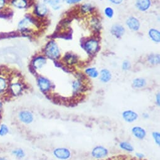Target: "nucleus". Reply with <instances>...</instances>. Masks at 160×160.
Segmentation results:
<instances>
[{
    "label": "nucleus",
    "mask_w": 160,
    "mask_h": 160,
    "mask_svg": "<svg viewBox=\"0 0 160 160\" xmlns=\"http://www.w3.org/2000/svg\"><path fill=\"white\" fill-rule=\"evenodd\" d=\"M53 154L55 157L60 160H67L70 158L72 152L67 147H59L55 148L53 151Z\"/></svg>",
    "instance_id": "obj_10"
},
{
    "label": "nucleus",
    "mask_w": 160,
    "mask_h": 160,
    "mask_svg": "<svg viewBox=\"0 0 160 160\" xmlns=\"http://www.w3.org/2000/svg\"><path fill=\"white\" fill-rule=\"evenodd\" d=\"M11 154L13 157L17 158V159H23L26 157V153L23 149L21 147H17L12 149L11 151Z\"/></svg>",
    "instance_id": "obj_21"
},
{
    "label": "nucleus",
    "mask_w": 160,
    "mask_h": 160,
    "mask_svg": "<svg viewBox=\"0 0 160 160\" xmlns=\"http://www.w3.org/2000/svg\"><path fill=\"white\" fill-rule=\"evenodd\" d=\"M10 132V129L8 124L0 122V137H5Z\"/></svg>",
    "instance_id": "obj_25"
},
{
    "label": "nucleus",
    "mask_w": 160,
    "mask_h": 160,
    "mask_svg": "<svg viewBox=\"0 0 160 160\" xmlns=\"http://www.w3.org/2000/svg\"><path fill=\"white\" fill-rule=\"evenodd\" d=\"M66 2L68 3V4H75V3H78L81 1H82V0H65Z\"/></svg>",
    "instance_id": "obj_36"
},
{
    "label": "nucleus",
    "mask_w": 160,
    "mask_h": 160,
    "mask_svg": "<svg viewBox=\"0 0 160 160\" xmlns=\"http://www.w3.org/2000/svg\"><path fill=\"white\" fill-rule=\"evenodd\" d=\"M155 102H156V104L158 107L160 106V94L159 93H158L156 95V97H155Z\"/></svg>",
    "instance_id": "obj_34"
},
{
    "label": "nucleus",
    "mask_w": 160,
    "mask_h": 160,
    "mask_svg": "<svg viewBox=\"0 0 160 160\" xmlns=\"http://www.w3.org/2000/svg\"><path fill=\"white\" fill-rule=\"evenodd\" d=\"M111 32L114 36L117 38H120L124 35L125 32V29L123 26L119 24H114L112 27Z\"/></svg>",
    "instance_id": "obj_16"
},
{
    "label": "nucleus",
    "mask_w": 160,
    "mask_h": 160,
    "mask_svg": "<svg viewBox=\"0 0 160 160\" xmlns=\"http://www.w3.org/2000/svg\"><path fill=\"white\" fill-rule=\"evenodd\" d=\"M100 79L103 83H108L111 81L112 78V74L109 71V70L107 69H103L101 71L100 74Z\"/></svg>",
    "instance_id": "obj_20"
},
{
    "label": "nucleus",
    "mask_w": 160,
    "mask_h": 160,
    "mask_svg": "<svg viewBox=\"0 0 160 160\" xmlns=\"http://www.w3.org/2000/svg\"><path fill=\"white\" fill-rule=\"evenodd\" d=\"M104 13L106 17H108L109 19H111L114 16V10L111 7H107L104 10Z\"/></svg>",
    "instance_id": "obj_32"
},
{
    "label": "nucleus",
    "mask_w": 160,
    "mask_h": 160,
    "mask_svg": "<svg viewBox=\"0 0 160 160\" xmlns=\"http://www.w3.org/2000/svg\"><path fill=\"white\" fill-rule=\"evenodd\" d=\"M36 82L40 91L46 95H48L52 90L53 85L49 79L41 74L36 75Z\"/></svg>",
    "instance_id": "obj_4"
},
{
    "label": "nucleus",
    "mask_w": 160,
    "mask_h": 160,
    "mask_svg": "<svg viewBox=\"0 0 160 160\" xmlns=\"http://www.w3.org/2000/svg\"><path fill=\"white\" fill-rule=\"evenodd\" d=\"M136 156L139 159H143L144 158V154L141 152H136Z\"/></svg>",
    "instance_id": "obj_35"
},
{
    "label": "nucleus",
    "mask_w": 160,
    "mask_h": 160,
    "mask_svg": "<svg viewBox=\"0 0 160 160\" xmlns=\"http://www.w3.org/2000/svg\"><path fill=\"white\" fill-rule=\"evenodd\" d=\"M47 63V58L43 54L35 56L30 62V67L33 72L37 74V71L43 69Z\"/></svg>",
    "instance_id": "obj_6"
},
{
    "label": "nucleus",
    "mask_w": 160,
    "mask_h": 160,
    "mask_svg": "<svg viewBox=\"0 0 160 160\" xmlns=\"http://www.w3.org/2000/svg\"><path fill=\"white\" fill-rule=\"evenodd\" d=\"M119 147L121 149L127 152H133L134 148L132 145L128 141H122L119 143Z\"/></svg>",
    "instance_id": "obj_27"
},
{
    "label": "nucleus",
    "mask_w": 160,
    "mask_h": 160,
    "mask_svg": "<svg viewBox=\"0 0 160 160\" xmlns=\"http://www.w3.org/2000/svg\"><path fill=\"white\" fill-rule=\"evenodd\" d=\"M128 27L133 31H138L140 28V23L139 20L133 17H129L126 22Z\"/></svg>",
    "instance_id": "obj_17"
},
{
    "label": "nucleus",
    "mask_w": 160,
    "mask_h": 160,
    "mask_svg": "<svg viewBox=\"0 0 160 160\" xmlns=\"http://www.w3.org/2000/svg\"><path fill=\"white\" fill-rule=\"evenodd\" d=\"M18 121L24 125H30L34 122L35 116L33 113L27 109L20 110L17 114Z\"/></svg>",
    "instance_id": "obj_8"
},
{
    "label": "nucleus",
    "mask_w": 160,
    "mask_h": 160,
    "mask_svg": "<svg viewBox=\"0 0 160 160\" xmlns=\"http://www.w3.org/2000/svg\"><path fill=\"white\" fill-rule=\"evenodd\" d=\"M89 25L95 32H99L101 29V23L97 17H92L89 20Z\"/></svg>",
    "instance_id": "obj_19"
},
{
    "label": "nucleus",
    "mask_w": 160,
    "mask_h": 160,
    "mask_svg": "<svg viewBox=\"0 0 160 160\" xmlns=\"http://www.w3.org/2000/svg\"><path fill=\"white\" fill-rule=\"evenodd\" d=\"M48 13V8L43 2L35 3L33 7L32 15L38 20L44 19Z\"/></svg>",
    "instance_id": "obj_7"
},
{
    "label": "nucleus",
    "mask_w": 160,
    "mask_h": 160,
    "mask_svg": "<svg viewBox=\"0 0 160 160\" xmlns=\"http://www.w3.org/2000/svg\"><path fill=\"white\" fill-rule=\"evenodd\" d=\"M122 117L125 122L128 123H132L138 120L139 115L134 110H126L122 113Z\"/></svg>",
    "instance_id": "obj_13"
},
{
    "label": "nucleus",
    "mask_w": 160,
    "mask_h": 160,
    "mask_svg": "<svg viewBox=\"0 0 160 160\" xmlns=\"http://www.w3.org/2000/svg\"><path fill=\"white\" fill-rule=\"evenodd\" d=\"M3 107H4L3 102L2 100L0 99V114H2V115L3 112Z\"/></svg>",
    "instance_id": "obj_37"
},
{
    "label": "nucleus",
    "mask_w": 160,
    "mask_h": 160,
    "mask_svg": "<svg viewBox=\"0 0 160 160\" xmlns=\"http://www.w3.org/2000/svg\"><path fill=\"white\" fill-rule=\"evenodd\" d=\"M32 0H9V7L23 10L32 6Z\"/></svg>",
    "instance_id": "obj_9"
},
{
    "label": "nucleus",
    "mask_w": 160,
    "mask_h": 160,
    "mask_svg": "<svg viewBox=\"0 0 160 160\" xmlns=\"http://www.w3.org/2000/svg\"><path fill=\"white\" fill-rule=\"evenodd\" d=\"M136 6L139 11L145 12L149 8L151 1L150 0H136Z\"/></svg>",
    "instance_id": "obj_18"
},
{
    "label": "nucleus",
    "mask_w": 160,
    "mask_h": 160,
    "mask_svg": "<svg viewBox=\"0 0 160 160\" xmlns=\"http://www.w3.org/2000/svg\"><path fill=\"white\" fill-rule=\"evenodd\" d=\"M9 8V0H0V13L6 12Z\"/></svg>",
    "instance_id": "obj_30"
},
{
    "label": "nucleus",
    "mask_w": 160,
    "mask_h": 160,
    "mask_svg": "<svg viewBox=\"0 0 160 160\" xmlns=\"http://www.w3.org/2000/svg\"><path fill=\"white\" fill-rule=\"evenodd\" d=\"M131 132L134 137L139 140L144 139L147 135L146 131L143 127L138 125L134 126L131 129Z\"/></svg>",
    "instance_id": "obj_14"
},
{
    "label": "nucleus",
    "mask_w": 160,
    "mask_h": 160,
    "mask_svg": "<svg viewBox=\"0 0 160 160\" xmlns=\"http://www.w3.org/2000/svg\"><path fill=\"white\" fill-rule=\"evenodd\" d=\"M43 55L48 59L56 60L60 58V52L58 45L54 40L48 41L43 50Z\"/></svg>",
    "instance_id": "obj_3"
},
{
    "label": "nucleus",
    "mask_w": 160,
    "mask_h": 160,
    "mask_svg": "<svg viewBox=\"0 0 160 160\" xmlns=\"http://www.w3.org/2000/svg\"><path fill=\"white\" fill-rule=\"evenodd\" d=\"M40 20L32 15L27 14L17 24V31L25 36L32 35L36 29L40 27Z\"/></svg>",
    "instance_id": "obj_2"
},
{
    "label": "nucleus",
    "mask_w": 160,
    "mask_h": 160,
    "mask_svg": "<svg viewBox=\"0 0 160 160\" xmlns=\"http://www.w3.org/2000/svg\"><path fill=\"white\" fill-rule=\"evenodd\" d=\"M149 36L151 40L155 42H160V32L154 29H151L149 31Z\"/></svg>",
    "instance_id": "obj_24"
},
{
    "label": "nucleus",
    "mask_w": 160,
    "mask_h": 160,
    "mask_svg": "<svg viewBox=\"0 0 160 160\" xmlns=\"http://www.w3.org/2000/svg\"><path fill=\"white\" fill-rule=\"evenodd\" d=\"M43 2L46 5L50 6L53 10H58L60 8L61 0H43Z\"/></svg>",
    "instance_id": "obj_23"
},
{
    "label": "nucleus",
    "mask_w": 160,
    "mask_h": 160,
    "mask_svg": "<svg viewBox=\"0 0 160 160\" xmlns=\"http://www.w3.org/2000/svg\"><path fill=\"white\" fill-rule=\"evenodd\" d=\"M1 119H2V114H0V122H1Z\"/></svg>",
    "instance_id": "obj_41"
},
{
    "label": "nucleus",
    "mask_w": 160,
    "mask_h": 160,
    "mask_svg": "<svg viewBox=\"0 0 160 160\" xmlns=\"http://www.w3.org/2000/svg\"><path fill=\"white\" fill-rule=\"evenodd\" d=\"M26 89L27 85L22 76L17 73H11L9 79L7 97L10 98H18L24 93Z\"/></svg>",
    "instance_id": "obj_1"
},
{
    "label": "nucleus",
    "mask_w": 160,
    "mask_h": 160,
    "mask_svg": "<svg viewBox=\"0 0 160 160\" xmlns=\"http://www.w3.org/2000/svg\"><path fill=\"white\" fill-rule=\"evenodd\" d=\"M0 160H10L7 157L3 156V155H0Z\"/></svg>",
    "instance_id": "obj_40"
},
{
    "label": "nucleus",
    "mask_w": 160,
    "mask_h": 160,
    "mask_svg": "<svg viewBox=\"0 0 160 160\" xmlns=\"http://www.w3.org/2000/svg\"><path fill=\"white\" fill-rule=\"evenodd\" d=\"M10 74L6 69H0V97L7 96Z\"/></svg>",
    "instance_id": "obj_5"
},
{
    "label": "nucleus",
    "mask_w": 160,
    "mask_h": 160,
    "mask_svg": "<svg viewBox=\"0 0 160 160\" xmlns=\"http://www.w3.org/2000/svg\"><path fill=\"white\" fill-rule=\"evenodd\" d=\"M131 68V64L129 61H125L122 64V69L124 71H128Z\"/></svg>",
    "instance_id": "obj_33"
},
{
    "label": "nucleus",
    "mask_w": 160,
    "mask_h": 160,
    "mask_svg": "<svg viewBox=\"0 0 160 160\" xmlns=\"http://www.w3.org/2000/svg\"><path fill=\"white\" fill-rule=\"evenodd\" d=\"M63 62L67 66H73L78 62L77 56L72 53H67L62 59Z\"/></svg>",
    "instance_id": "obj_15"
},
{
    "label": "nucleus",
    "mask_w": 160,
    "mask_h": 160,
    "mask_svg": "<svg viewBox=\"0 0 160 160\" xmlns=\"http://www.w3.org/2000/svg\"><path fill=\"white\" fill-rule=\"evenodd\" d=\"M159 56L154 54L150 55L148 58V62L152 65H158L159 63Z\"/></svg>",
    "instance_id": "obj_29"
},
{
    "label": "nucleus",
    "mask_w": 160,
    "mask_h": 160,
    "mask_svg": "<svg viewBox=\"0 0 160 160\" xmlns=\"http://www.w3.org/2000/svg\"><path fill=\"white\" fill-rule=\"evenodd\" d=\"M108 154V149L103 146H96L91 151V156L98 160L105 158Z\"/></svg>",
    "instance_id": "obj_11"
},
{
    "label": "nucleus",
    "mask_w": 160,
    "mask_h": 160,
    "mask_svg": "<svg viewBox=\"0 0 160 160\" xmlns=\"http://www.w3.org/2000/svg\"><path fill=\"white\" fill-rule=\"evenodd\" d=\"M86 76L91 78H96L99 76V72L95 67H88L85 70Z\"/></svg>",
    "instance_id": "obj_26"
},
{
    "label": "nucleus",
    "mask_w": 160,
    "mask_h": 160,
    "mask_svg": "<svg viewBox=\"0 0 160 160\" xmlns=\"http://www.w3.org/2000/svg\"><path fill=\"white\" fill-rule=\"evenodd\" d=\"M152 137L155 144L158 146H160V132L158 131L152 132Z\"/></svg>",
    "instance_id": "obj_31"
},
{
    "label": "nucleus",
    "mask_w": 160,
    "mask_h": 160,
    "mask_svg": "<svg viewBox=\"0 0 160 160\" xmlns=\"http://www.w3.org/2000/svg\"><path fill=\"white\" fill-rule=\"evenodd\" d=\"M146 81L144 78L142 77H137L133 79L132 81V87L134 88L140 89L145 87L146 86Z\"/></svg>",
    "instance_id": "obj_22"
},
{
    "label": "nucleus",
    "mask_w": 160,
    "mask_h": 160,
    "mask_svg": "<svg viewBox=\"0 0 160 160\" xmlns=\"http://www.w3.org/2000/svg\"><path fill=\"white\" fill-rule=\"evenodd\" d=\"M110 2H111L112 3L116 4V5H119L121 4L123 0H109Z\"/></svg>",
    "instance_id": "obj_38"
},
{
    "label": "nucleus",
    "mask_w": 160,
    "mask_h": 160,
    "mask_svg": "<svg viewBox=\"0 0 160 160\" xmlns=\"http://www.w3.org/2000/svg\"><path fill=\"white\" fill-rule=\"evenodd\" d=\"M80 10H81V12L82 14H88L93 12L94 7L91 4L89 3L84 4L81 7Z\"/></svg>",
    "instance_id": "obj_28"
},
{
    "label": "nucleus",
    "mask_w": 160,
    "mask_h": 160,
    "mask_svg": "<svg viewBox=\"0 0 160 160\" xmlns=\"http://www.w3.org/2000/svg\"><path fill=\"white\" fill-rule=\"evenodd\" d=\"M84 47L86 51L92 55L96 54L99 48V42L95 39H90L86 40L84 44Z\"/></svg>",
    "instance_id": "obj_12"
},
{
    "label": "nucleus",
    "mask_w": 160,
    "mask_h": 160,
    "mask_svg": "<svg viewBox=\"0 0 160 160\" xmlns=\"http://www.w3.org/2000/svg\"><path fill=\"white\" fill-rule=\"evenodd\" d=\"M142 118L144 119H148L149 118V115L148 113H146V112H144V113L142 114Z\"/></svg>",
    "instance_id": "obj_39"
}]
</instances>
